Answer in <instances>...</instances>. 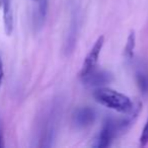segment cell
<instances>
[{"instance_id":"6","label":"cell","mask_w":148,"mask_h":148,"mask_svg":"<svg viewBox=\"0 0 148 148\" xmlns=\"http://www.w3.org/2000/svg\"><path fill=\"white\" fill-rule=\"evenodd\" d=\"M1 6L3 7V21L4 29L7 36H10L13 31V13L11 8V0H1Z\"/></svg>"},{"instance_id":"9","label":"cell","mask_w":148,"mask_h":148,"mask_svg":"<svg viewBox=\"0 0 148 148\" xmlns=\"http://www.w3.org/2000/svg\"><path fill=\"white\" fill-rule=\"evenodd\" d=\"M47 9H48V0H40L39 3V11H38V17L39 21H43L47 14Z\"/></svg>"},{"instance_id":"1","label":"cell","mask_w":148,"mask_h":148,"mask_svg":"<svg viewBox=\"0 0 148 148\" xmlns=\"http://www.w3.org/2000/svg\"><path fill=\"white\" fill-rule=\"evenodd\" d=\"M137 114L138 111L134 110L132 113L128 114V117H126L125 119H112V118L106 119L103 128L97 138L95 146L99 148H106L111 146L112 142L116 137H119L120 135L126 133V131L133 125Z\"/></svg>"},{"instance_id":"5","label":"cell","mask_w":148,"mask_h":148,"mask_svg":"<svg viewBox=\"0 0 148 148\" xmlns=\"http://www.w3.org/2000/svg\"><path fill=\"white\" fill-rule=\"evenodd\" d=\"M82 82L88 86H95L101 87L103 85L108 84L113 80V75L108 71H95V69L89 72L84 77H81Z\"/></svg>"},{"instance_id":"12","label":"cell","mask_w":148,"mask_h":148,"mask_svg":"<svg viewBox=\"0 0 148 148\" xmlns=\"http://www.w3.org/2000/svg\"><path fill=\"white\" fill-rule=\"evenodd\" d=\"M3 146H4V144H3V137H2V133L0 131V148H2Z\"/></svg>"},{"instance_id":"2","label":"cell","mask_w":148,"mask_h":148,"mask_svg":"<svg viewBox=\"0 0 148 148\" xmlns=\"http://www.w3.org/2000/svg\"><path fill=\"white\" fill-rule=\"evenodd\" d=\"M95 99L101 106L122 114H130L135 110L134 103L123 93L108 87H97L92 93Z\"/></svg>"},{"instance_id":"8","label":"cell","mask_w":148,"mask_h":148,"mask_svg":"<svg viewBox=\"0 0 148 148\" xmlns=\"http://www.w3.org/2000/svg\"><path fill=\"white\" fill-rule=\"evenodd\" d=\"M135 45H136L135 32L131 31L129 34V36H128L127 43H126L125 49H124V55H125L126 58H128V59H132V58H133Z\"/></svg>"},{"instance_id":"4","label":"cell","mask_w":148,"mask_h":148,"mask_svg":"<svg viewBox=\"0 0 148 148\" xmlns=\"http://www.w3.org/2000/svg\"><path fill=\"white\" fill-rule=\"evenodd\" d=\"M97 118V113L92 108L82 107L77 109L73 114V123L78 128H85L92 125Z\"/></svg>"},{"instance_id":"3","label":"cell","mask_w":148,"mask_h":148,"mask_svg":"<svg viewBox=\"0 0 148 148\" xmlns=\"http://www.w3.org/2000/svg\"><path fill=\"white\" fill-rule=\"evenodd\" d=\"M103 44H105V37L101 36V37L97 38L95 45L92 46V48L88 52L84 61H83L80 70V77H84L85 75H87L89 72H91L95 69V65H97V61H99V54H101V50H103Z\"/></svg>"},{"instance_id":"11","label":"cell","mask_w":148,"mask_h":148,"mask_svg":"<svg viewBox=\"0 0 148 148\" xmlns=\"http://www.w3.org/2000/svg\"><path fill=\"white\" fill-rule=\"evenodd\" d=\"M3 75H4V72H3V62L2 58H1V54H0V86H1V83H2Z\"/></svg>"},{"instance_id":"10","label":"cell","mask_w":148,"mask_h":148,"mask_svg":"<svg viewBox=\"0 0 148 148\" xmlns=\"http://www.w3.org/2000/svg\"><path fill=\"white\" fill-rule=\"evenodd\" d=\"M139 143H140V145L143 146V147L148 144V119H147V121H146L143 130H142L141 135H140Z\"/></svg>"},{"instance_id":"7","label":"cell","mask_w":148,"mask_h":148,"mask_svg":"<svg viewBox=\"0 0 148 148\" xmlns=\"http://www.w3.org/2000/svg\"><path fill=\"white\" fill-rule=\"evenodd\" d=\"M136 81L142 95H148V72L146 70L140 69L136 72Z\"/></svg>"}]
</instances>
